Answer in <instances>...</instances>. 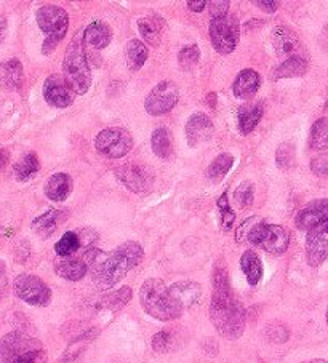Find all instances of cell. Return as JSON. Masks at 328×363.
Returning <instances> with one entry per match:
<instances>
[{
  "mask_svg": "<svg viewBox=\"0 0 328 363\" xmlns=\"http://www.w3.org/2000/svg\"><path fill=\"white\" fill-rule=\"evenodd\" d=\"M214 131V125L212 118L204 112H197L187 118L186 123V138L191 147H197L200 144L212 140Z\"/></svg>",
  "mask_w": 328,
  "mask_h": 363,
  "instance_id": "e0dca14e",
  "label": "cell"
},
{
  "mask_svg": "<svg viewBox=\"0 0 328 363\" xmlns=\"http://www.w3.org/2000/svg\"><path fill=\"white\" fill-rule=\"evenodd\" d=\"M153 152L160 159H170L173 154V136L167 128H157L151 136Z\"/></svg>",
  "mask_w": 328,
  "mask_h": 363,
  "instance_id": "f1b7e54d",
  "label": "cell"
},
{
  "mask_svg": "<svg viewBox=\"0 0 328 363\" xmlns=\"http://www.w3.org/2000/svg\"><path fill=\"white\" fill-rule=\"evenodd\" d=\"M13 290L21 301L31 306L43 308V306H48L52 301V290H50L45 281L33 274L18 275L13 281Z\"/></svg>",
  "mask_w": 328,
  "mask_h": 363,
  "instance_id": "9c48e42d",
  "label": "cell"
},
{
  "mask_svg": "<svg viewBox=\"0 0 328 363\" xmlns=\"http://www.w3.org/2000/svg\"><path fill=\"white\" fill-rule=\"evenodd\" d=\"M301 363H328L324 359H314V360H309V362H301Z\"/></svg>",
  "mask_w": 328,
  "mask_h": 363,
  "instance_id": "816d5d0a",
  "label": "cell"
},
{
  "mask_svg": "<svg viewBox=\"0 0 328 363\" xmlns=\"http://www.w3.org/2000/svg\"><path fill=\"white\" fill-rule=\"evenodd\" d=\"M39 349H42V342L39 340L24 335L21 331H11L0 337V362L13 363L23 355Z\"/></svg>",
  "mask_w": 328,
  "mask_h": 363,
  "instance_id": "8fae6325",
  "label": "cell"
},
{
  "mask_svg": "<svg viewBox=\"0 0 328 363\" xmlns=\"http://www.w3.org/2000/svg\"><path fill=\"white\" fill-rule=\"evenodd\" d=\"M5 35H7V20H0V42H4Z\"/></svg>",
  "mask_w": 328,
  "mask_h": 363,
  "instance_id": "681fc988",
  "label": "cell"
},
{
  "mask_svg": "<svg viewBox=\"0 0 328 363\" xmlns=\"http://www.w3.org/2000/svg\"><path fill=\"white\" fill-rule=\"evenodd\" d=\"M311 172L319 177H328V154H322L311 160Z\"/></svg>",
  "mask_w": 328,
  "mask_h": 363,
  "instance_id": "7bdbcfd3",
  "label": "cell"
},
{
  "mask_svg": "<svg viewBox=\"0 0 328 363\" xmlns=\"http://www.w3.org/2000/svg\"><path fill=\"white\" fill-rule=\"evenodd\" d=\"M217 205H218L219 211H222V223H223V229H224V230H229V229L232 228V223H234V220H236V215H234V211H232V210H231V206H229L228 194L224 192L223 196L218 199Z\"/></svg>",
  "mask_w": 328,
  "mask_h": 363,
  "instance_id": "f35d334b",
  "label": "cell"
},
{
  "mask_svg": "<svg viewBox=\"0 0 328 363\" xmlns=\"http://www.w3.org/2000/svg\"><path fill=\"white\" fill-rule=\"evenodd\" d=\"M72 191V178L67 173H55L45 184V196L53 202H62Z\"/></svg>",
  "mask_w": 328,
  "mask_h": 363,
  "instance_id": "cb8c5ba5",
  "label": "cell"
},
{
  "mask_svg": "<svg viewBox=\"0 0 328 363\" xmlns=\"http://www.w3.org/2000/svg\"><path fill=\"white\" fill-rule=\"evenodd\" d=\"M144 258V250L136 242H125L114 252L101 253L92 266L94 285L101 290H107L117 285L131 269H135Z\"/></svg>",
  "mask_w": 328,
  "mask_h": 363,
  "instance_id": "6da1fadb",
  "label": "cell"
},
{
  "mask_svg": "<svg viewBox=\"0 0 328 363\" xmlns=\"http://www.w3.org/2000/svg\"><path fill=\"white\" fill-rule=\"evenodd\" d=\"M74 95L75 93L66 82V79L58 76V74L47 77L43 82V98L53 108L62 109L71 106L74 103Z\"/></svg>",
  "mask_w": 328,
  "mask_h": 363,
  "instance_id": "5bb4252c",
  "label": "cell"
},
{
  "mask_svg": "<svg viewBox=\"0 0 328 363\" xmlns=\"http://www.w3.org/2000/svg\"><path fill=\"white\" fill-rule=\"evenodd\" d=\"M94 147L106 159H122L133 149V138L125 128H106L97 135Z\"/></svg>",
  "mask_w": 328,
  "mask_h": 363,
  "instance_id": "52a82bcc",
  "label": "cell"
},
{
  "mask_svg": "<svg viewBox=\"0 0 328 363\" xmlns=\"http://www.w3.org/2000/svg\"><path fill=\"white\" fill-rule=\"evenodd\" d=\"M85 45L87 43L84 39V30H82L69 42L65 61H62L65 79L75 95H85L92 86V71L90 65H88Z\"/></svg>",
  "mask_w": 328,
  "mask_h": 363,
  "instance_id": "3957f363",
  "label": "cell"
},
{
  "mask_svg": "<svg viewBox=\"0 0 328 363\" xmlns=\"http://www.w3.org/2000/svg\"><path fill=\"white\" fill-rule=\"evenodd\" d=\"M309 147L312 151H327L328 149V117L315 121L309 136Z\"/></svg>",
  "mask_w": 328,
  "mask_h": 363,
  "instance_id": "d6a6232c",
  "label": "cell"
},
{
  "mask_svg": "<svg viewBox=\"0 0 328 363\" xmlns=\"http://www.w3.org/2000/svg\"><path fill=\"white\" fill-rule=\"evenodd\" d=\"M13 363H47V352L43 349L34 350V352L23 355L21 359L15 360Z\"/></svg>",
  "mask_w": 328,
  "mask_h": 363,
  "instance_id": "ee69618b",
  "label": "cell"
},
{
  "mask_svg": "<svg viewBox=\"0 0 328 363\" xmlns=\"http://www.w3.org/2000/svg\"><path fill=\"white\" fill-rule=\"evenodd\" d=\"M187 7H189V10H192V11H202V10H204V9L207 7V2H205V0H199V2H194V0H189Z\"/></svg>",
  "mask_w": 328,
  "mask_h": 363,
  "instance_id": "c3c4849f",
  "label": "cell"
},
{
  "mask_svg": "<svg viewBox=\"0 0 328 363\" xmlns=\"http://www.w3.org/2000/svg\"><path fill=\"white\" fill-rule=\"evenodd\" d=\"M116 178L135 194H146L154 184V173L148 167L127 164L116 170Z\"/></svg>",
  "mask_w": 328,
  "mask_h": 363,
  "instance_id": "7c38bea8",
  "label": "cell"
},
{
  "mask_svg": "<svg viewBox=\"0 0 328 363\" xmlns=\"http://www.w3.org/2000/svg\"><path fill=\"white\" fill-rule=\"evenodd\" d=\"M40 170V162L35 152H28L16 162L13 167V174L18 181H28Z\"/></svg>",
  "mask_w": 328,
  "mask_h": 363,
  "instance_id": "4dcf8cb0",
  "label": "cell"
},
{
  "mask_svg": "<svg viewBox=\"0 0 328 363\" xmlns=\"http://www.w3.org/2000/svg\"><path fill=\"white\" fill-rule=\"evenodd\" d=\"M275 164L280 170H287V168L292 167L295 164V146H292L290 143H282L277 147Z\"/></svg>",
  "mask_w": 328,
  "mask_h": 363,
  "instance_id": "74e56055",
  "label": "cell"
},
{
  "mask_svg": "<svg viewBox=\"0 0 328 363\" xmlns=\"http://www.w3.org/2000/svg\"><path fill=\"white\" fill-rule=\"evenodd\" d=\"M263 117L261 104H247L239 112V130L242 135H248L256 128Z\"/></svg>",
  "mask_w": 328,
  "mask_h": 363,
  "instance_id": "f546056e",
  "label": "cell"
},
{
  "mask_svg": "<svg viewBox=\"0 0 328 363\" xmlns=\"http://www.w3.org/2000/svg\"><path fill=\"white\" fill-rule=\"evenodd\" d=\"M80 248H82V243H80L79 234L69 230V233H66L58 242H56L55 252L60 258H67V256H74Z\"/></svg>",
  "mask_w": 328,
  "mask_h": 363,
  "instance_id": "e575fe53",
  "label": "cell"
},
{
  "mask_svg": "<svg viewBox=\"0 0 328 363\" xmlns=\"http://www.w3.org/2000/svg\"><path fill=\"white\" fill-rule=\"evenodd\" d=\"M173 346V336L170 331H159L153 336V349L159 354H165Z\"/></svg>",
  "mask_w": 328,
  "mask_h": 363,
  "instance_id": "60d3db41",
  "label": "cell"
},
{
  "mask_svg": "<svg viewBox=\"0 0 328 363\" xmlns=\"http://www.w3.org/2000/svg\"><path fill=\"white\" fill-rule=\"evenodd\" d=\"M7 162H9V152L7 151H0V170H2V168L7 165Z\"/></svg>",
  "mask_w": 328,
  "mask_h": 363,
  "instance_id": "f907efd6",
  "label": "cell"
},
{
  "mask_svg": "<svg viewBox=\"0 0 328 363\" xmlns=\"http://www.w3.org/2000/svg\"><path fill=\"white\" fill-rule=\"evenodd\" d=\"M273 47L279 58H293V56H305L301 48V40L298 34L288 26H277L273 30Z\"/></svg>",
  "mask_w": 328,
  "mask_h": 363,
  "instance_id": "2e32d148",
  "label": "cell"
},
{
  "mask_svg": "<svg viewBox=\"0 0 328 363\" xmlns=\"http://www.w3.org/2000/svg\"><path fill=\"white\" fill-rule=\"evenodd\" d=\"M232 164H234V157L229 152H223L219 154L217 159H214L210 167L207 168V179L212 181V183H219L228 172L232 168Z\"/></svg>",
  "mask_w": 328,
  "mask_h": 363,
  "instance_id": "1f68e13d",
  "label": "cell"
},
{
  "mask_svg": "<svg viewBox=\"0 0 328 363\" xmlns=\"http://www.w3.org/2000/svg\"><path fill=\"white\" fill-rule=\"evenodd\" d=\"M148 47L141 40L131 39L125 47V58H127V67L131 72L140 71L148 60Z\"/></svg>",
  "mask_w": 328,
  "mask_h": 363,
  "instance_id": "83f0119b",
  "label": "cell"
},
{
  "mask_svg": "<svg viewBox=\"0 0 328 363\" xmlns=\"http://www.w3.org/2000/svg\"><path fill=\"white\" fill-rule=\"evenodd\" d=\"M328 223V199H317L309 202L295 216V226L300 230L309 233L322 224Z\"/></svg>",
  "mask_w": 328,
  "mask_h": 363,
  "instance_id": "4fadbf2b",
  "label": "cell"
},
{
  "mask_svg": "<svg viewBox=\"0 0 328 363\" xmlns=\"http://www.w3.org/2000/svg\"><path fill=\"white\" fill-rule=\"evenodd\" d=\"M241 267H242V272L245 274V277H247L250 286H256L260 284V280L263 277V264H261L260 256H258L255 252L247 250V252L242 255Z\"/></svg>",
  "mask_w": 328,
  "mask_h": 363,
  "instance_id": "4316f807",
  "label": "cell"
},
{
  "mask_svg": "<svg viewBox=\"0 0 328 363\" xmlns=\"http://www.w3.org/2000/svg\"><path fill=\"white\" fill-rule=\"evenodd\" d=\"M325 111H328V101L325 103Z\"/></svg>",
  "mask_w": 328,
  "mask_h": 363,
  "instance_id": "f5cc1de1",
  "label": "cell"
},
{
  "mask_svg": "<svg viewBox=\"0 0 328 363\" xmlns=\"http://www.w3.org/2000/svg\"><path fill=\"white\" fill-rule=\"evenodd\" d=\"M138 29L149 45L159 47L162 40V30H163V21L159 16H144L138 20Z\"/></svg>",
  "mask_w": 328,
  "mask_h": 363,
  "instance_id": "484cf974",
  "label": "cell"
},
{
  "mask_svg": "<svg viewBox=\"0 0 328 363\" xmlns=\"http://www.w3.org/2000/svg\"><path fill=\"white\" fill-rule=\"evenodd\" d=\"M266 337L270 341V342H285L288 340V330L285 325H282L279 322H273L269 323L266 327Z\"/></svg>",
  "mask_w": 328,
  "mask_h": 363,
  "instance_id": "ab89813d",
  "label": "cell"
},
{
  "mask_svg": "<svg viewBox=\"0 0 328 363\" xmlns=\"http://www.w3.org/2000/svg\"><path fill=\"white\" fill-rule=\"evenodd\" d=\"M306 258L312 267H319L328 258V223L307 233Z\"/></svg>",
  "mask_w": 328,
  "mask_h": 363,
  "instance_id": "9a60e30c",
  "label": "cell"
},
{
  "mask_svg": "<svg viewBox=\"0 0 328 363\" xmlns=\"http://www.w3.org/2000/svg\"><path fill=\"white\" fill-rule=\"evenodd\" d=\"M170 293H172L175 301L181 306V309L186 311L200 301L202 288L197 281L182 280L170 286Z\"/></svg>",
  "mask_w": 328,
  "mask_h": 363,
  "instance_id": "d6986e66",
  "label": "cell"
},
{
  "mask_svg": "<svg viewBox=\"0 0 328 363\" xmlns=\"http://www.w3.org/2000/svg\"><path fill=\"white\" fill-rule=\"evenodd\" d=\"M210 320L226 340H239L245 330V311L242 304L228 290H213L210 303Z\"/></svg>",
  "mask_w": 328,
  "mask_h": 363,
  "instance_id": "7a4b0ae2",
  "label": "cell"
},
{
  "mask_svg": "<svg viewBox=\"0 0 328 363\" xmlns=\"http://www.w3.org/2000/svg\"><path fill=\"white\" fill-rule=\"evenodd\" d=\"M55 272L60 275V277L71 280V281H79L87 275L88 272V264L84 258V255H80L75 258L74 256H67V258H56L55 259Z\"/></svg>",
  "mask_w": 328,
  "mask_h": 363,
  "instance_id": "ac0fdd59",
  "label": "cell"
},
{
  "mask_svg": "<svg viewBox=\"0 0 328 363\" xmlns=\"http://www.w3.org/2000/svg\"><path fill=\"white\" fill-rule=\"evenodd\" d=\"M200 60V50L199 47L192 43V45H186L180 50L178 53V62H180V67L182 71H191V69L195 67Z\"/></svg>",
  "mask_w": 328,
  "mask_h": 363,
  "instance_id": "d590c367",
  "label": "cell"
},
{
  "mask_svg": "<svg viewBox=\"0 0 328 363\" xmlns=\"http://www.w3.org/2000/svg\"><path fill=\"white\" fill-rule=\"evenodd\" d=\"M23 80L24 72L20 61L13 58L5 62H0V90H18L23 85Z\"/></svg>",
  "mask_w": 328,
  "mask_h": 363,
  "instance_id": "ffe728a7",
  "label": "cell"
},
{
  "mask_svg": "<svg viewBox=\"0 0 328 363\" xmlns=\"http://www.w3.org/2000/svg\"><path fill=\"white\" fill-rule=\"evenodd\" d=\"M77 234L80 237L82 248H90L92 243L98 239V234L92 229H82V230H79Z\"/></svg>",
  "mask_w": 328,
  "mask_h": 363,
  "instance_id": "f6af8a7d",
  "label": "cell"
},
{
  "mask_svg": "<svg viewBox=\"0 0 328 363\" xmlns=\"http://www.w3.org/2000/svg\"><path fill=\"white\" fill-rule=\"evenodd\" d=\"M7 285H9V279H7V266H5L4 261H0V298L7 290Z\"/></svg>",
  "mask_w": 328,
  "mask_h": 363,
  "instance_id": "bcb514c9",
  "label": "cell"
},
{
  "mask_svg": "<svg viewBox=\"0 0 328 363\" xmlns=\"http://www.w3.org/2000/svg\"><path fill=\"white\" fill-rule=\"evenodd\" d=\"M131 296H133V291H131L130 286H124L121 290L114 293H109L99 299L98 308L101 309H109V311H119L122 309L125 304L130 303Z\"/></svg>",
  "mask_w": 328,
  "mask_h": 363,
  "instance_id": "836d02e7",
  "label": "cell"
},
{
  "mask_svg": "<svg viewBox=\"0 0 328 363\" xmlns=\"http://www.w3.org/2000/svg\"><path fill=\"white\" fill-rule=\"evenodd\" d=\"M251 245L263 248L264 252L273 255H282L287 252L290 235L287 229L279 224H266V223H255L251 226L247 235Z\"/></svg>",
  "mask_w": 328,
  "mask_h": 363,
  "instance_id": "8992f818",
  "label": "cell"
},
{
  "mask_svg": "<svg viewBox=\"0 0 328 363\" xmlns=\"http://www.w3.org/2000/svg\"><path fill=\"white\" fill-rule=\"evenodd\" d=\"M207 7L213 20H219V18L229 15L231 2H228V0H213V2L207 4Z\"/></svg>",
  "mask_w": 328,
  "mask_h": 363,
  "instance_id": "b9f144b4",
  "label": "cell"
},
{
  "mask_svg": "<svg viewBox=\"0 0 328 363\" xmlns=\"http://www.w3.org/2000/svg\"><path fill=\"white\" fill-rule=\"evenodd\" d=\"M256 7H260L263 11H266V13H274V11L280 7L279 2H263V0H258V2H255Z\"/></svg>",
  "mask_w": 328,
  "mask_h": 363,
  "instance_id": "7dc6e473",
  "label": "cell"
},
{
  "mask_svg": "<svg viewBox=\"0 0 328 363\" xmlns=\"http://www.w3.org/2000/svg\"><path fill=\"white\" fill-rule=\"evenodd\" d=\"M261 85V77L255 69H244V71L239 74L234 80V85H232V91L237 98L247 99L255 96L258 90H260Z\"/></svg>",
  "mask_w": 328,
  "mask_h": 363,
  "instance_id": "44dd1931",
  "label": "cell"
},
{
  "mask_svg": "<svg viewBox=\"0 0 328 363\" xmlns=\"http://www.w3.org/2000/svg\"><path fill=\"white\" fill-rule=\"evenodd\" d=\"M140 301L146 314L160 322H170L180 318L181 306L175 301L170 288L160 279H148L141 285Z\"/></svg>",
  "mask_w": 328,
  "mask_h": 363,
  "instance_id": "277c9868",
  "label": "cell"
},
{
  "mask_svg": "<svg viewBox=\"0 0 328 363\" xmlns=\"http://www.w3.org/2000/svg\"><path fill=\"white\" fill-rule=\"evenodd\" d=\"M327 323H328V309H327Z\"/></svg>",
  "mask_w": 328,
  "mask_h": 363,
  "instance_id": "db71d44e",
  "label": "cell"
},
{
  "mask_svg": "<svg viewBox=\"0 0 328 363\" xmlns=\"http://www.w3.org/2000/svg\"><path fill=\"white\" fill-rule=\"evenodd\" d=\"M37 24L42 33L47 34V39L43 42L42 53L50 55L55 52L58 43L65 39L69 28V16L65 9L58 7V5H43L37 10L35 15Z\"/></svg>",
  "mask_w": 328,
  "mask_h": 363,
  "instance_id": "5b68a950",
  "label": "cell"
},
{
  "mask_svg": "<svg viewBox=\"0 0 328 363\" xmlns=\"http://www.w3.org/2000/svg\"><path fill=\"white\" fill-rule=\"evenodd\" d=\"M84 39L87 45L103 50L112 40V29L104 21H93L84 29Z\"/></svg>",
  "mask_w": 328,
  "mask_h": 363,
  "instance_id": "7402d4cb",
  "label": "cell"
},
{
  "mask_svg": "<svg viewBox=\"0 0 328 363\" xmlns=\"http://www.w3.org/2000/svg\"><path fill=\"white\" fill-rule=\"evenodd\" d=\"M62 213L65 211L61 210H48L47 213H43L33 221V230L40 239H48L58 228V223L65 220Z\"/></svg>",
  "mask_w": 328,
  "mask_h": 363,
  "instance_id": "d4e9b609",
  "label": "cell"
},
{
  "mask_svg": "<svg viewBox=\"0 0 328 363\" xmlns=\"http://www.w3.org/2000/svg\"><path fill=\"white\" fill-rule=\"evenodd\" d=\"M180 99V90L172 80H162L144 99V109L151 116H163L172 111Z\"/></svg>",
  "mask_w": 328,
  "mask_h": 363,
  "instance_id": "30bf717a",
  "label": "cell"
},
{
  "mask_svg": "<svg viewBox=\"0 0 328 363\" xmlns=\"http://www.w3.org/2000/svg\"><path fill=\"white\" fill-rule=\"evenodd\" d=\"M255 197V186L250 183V181H244V183L239 184V187L234 192V202L241 206V208H247L251 203H253Z\"/></svg>",
  "mask_w": 328,
  "mask_h": 363,
  "instance_id": "8d00e7d4",
  "label": "cell"
},
{
  "mask_svg": "<svg viewBox=\"0 0 328 363\" xmlns=\"http://www.w3.org/2000/svg\"><path fill=\"white\" fill-rule=\"evenodd\" d=\"M307 58L306 56H293V58L283 60L279 66L273 69L270 72V79H292V77H301L305 76L307 71Z\"/></svg>",
  "mask_w": 328,
  "mask_h": 363,
  "instance_id": "603a6c76",
  "label": "cell"
},
{
  "mask_svg": "<svg viewBox=\"0 0 328 363\" xmlns=\"http://www.w3.org/2000/svg\"><path fill=\"white\" fill-rule=\"evenodd\" d=\"M241 39V23L236 15H228L210 23V40L219 55H231Z\"/></svg>",
  "mask_w": 328,
  "mask_h": 363,
  "instance_id": "ba28073f",
  "label": "cell"
}]
</instances>
